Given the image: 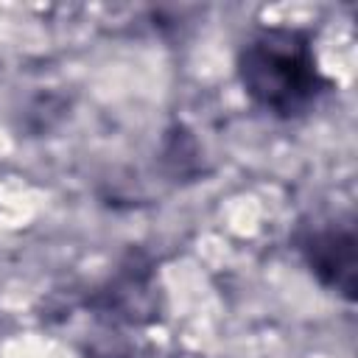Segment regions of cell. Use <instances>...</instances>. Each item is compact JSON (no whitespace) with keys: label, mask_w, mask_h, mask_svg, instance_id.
I'll return each mask as SVG.
<instances>
[{"label":"cell","mask_w":358,"mask_h":358,"mask_svg":"<svg viewBox=\"0 0 358 358\" xmlns=\"http://www.w3.org/2000/svg\"><path fill=\"white\" fill-rule=\"evenodd\" d=\"M235 81L255 112L277 123L310 117L336 90L316 50V28L257 22L235 48Z\"/></svg>","instance_id":"obj_1"},{"label":"cell","mask_w":358,"mask_h":358,"mask_svg":"<svg viewBox=\"0 0 358 358\" xmlns=\"http://www.w3.org/2000/svg\"><path fill=\"white\" fill-rule=\"evenodd\" d=\"M92 322L87 358H134L131 333H143L162 322L165 299L157 257L145 249H129L103 280H98L78 302Z\"/></svg>","instance_id":"obj_2"},{"label":"cell","mask_w":358,"mask_h":358,"mask_svg":"<svg viewBox=\"0 0 358 358\" xmlns=\"http://www.w3.org/2000/svg\"><path fill=\"white\" fill-rule=\"evenodd\" d=\"M302 268L327 294L352 305L358 291V224L352 210L305 213L288 232Z\"/></svg>","instance_id":"obj_3"}]
</instances>
